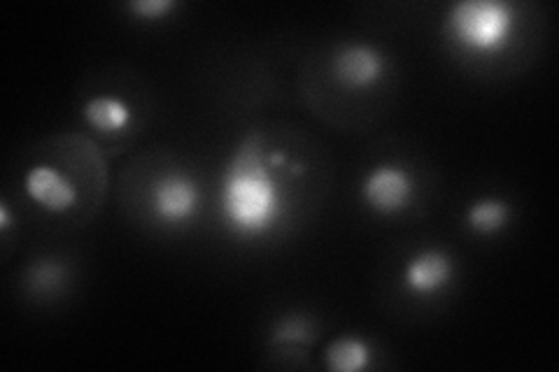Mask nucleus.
<instances>
[{"instance_id": "obj_13", "label": "nucleus", "mask_w": 559, "mask_h": 372, "mask_svg": "<svg viewBox=\"0 0 559 372\" xmlns=\"http://www.w3.org/2000/svg\"><path fill=\"white\" fill-rule=\"evenodd\" d=\"M178 8V0H133V3H127V10L131 14L147 22H159L164 16H170Z\"/></svg>"}, {"instance_id": "obj_2", "label": "nucleus", "mask_w": 559, "mask_h": 372, "mask_svg": "<svg viewBox=\"0 0 559 372\" xmlns=\"http://www.w3.org/2000/svg\"><path fill=\"white\" fill-rule=\"evenodd\" d=\"M515 14L501 0H460L445 14V31L460 47L476 55H495L509 45Z\"/></svg>"}, {"instance_id": "obj_7", "label": "nucleus", "mask_w": 559, "mask_h": 372, "mask_svg": "<svg viewBox=\"0 0 559 372\" xmlns=\"http://www.w3.org/2000/svg\"><path fill=\"white\" fill-rule=\"evenodd\" d=\"M28 199L51 215H61L75 205V189L51 166H33L24 177Z\"/></svg>"}, {"instance_id": "obj_14", "label": "nucleus", "mask_w": 559, "mask_h": 372, "mask_svg": "<svg viewBox=\"0 0 559 372\" xmlns=\"http://www.w3.org/2000/svg\"><path fill=\"white\" fill-rule=\"evenodd\" d=\"M12 228V215H10V207L5 203H0V233H8Z\"/></svg>"}, {"instance_id": "obj_6", "label": "nucleus", "mask_w": 559, "mask_h": 372, "mask_svg": "<svg viewBox=\"0 0 559 372\" xmlns=\"http://www.w3.org/2000/svg\"><path fill=\"white\" fill-rule=\"evenodd\" d=\"M454 277V261L443 250H423L408 259L404 268V287L413 296H431L445 289Z\"/></svg>"}, {"instance_id": "obj_3", "label": "nucleus", "mask_w": 559, "mask_h": 372, "mask_svg": "<svg viewBox=\"0 0 559 372\" xmlns=\"http://www.w3.org/2000/svg\"><path fill=\"white\" fill-rule=\"evenodd\" d=\"M359 193L376 215H399L413 203L415 177L404 166L382 164L364 177Z\"/></svg>"}, {"instance_id": "obj_12", "label": "nucleus", "mask_w": 559, "mask_h": 372, "mask_svg": "<svg viewBox=\"0 0 559 372\" xmlns=\"http://www.w3.org/2000/svg\"><path fill=\"white\" fill-rule=\"evenodd\" d=\"M314 340V331L304 316H285L273 328V345H308Z\"/></svg>"}, {"instance_id": "obj_11", "label": "nucleus", "mask_w": 559, "mask_h": 372, "mask_svg": "<svg viewBox=\"0 0 559 372\" xmlns=\"http://www.w3.org/2000/svg\"><path fill=\"white\" fill-rule=\"evenodd\" d=\"M66 279V263L59 259H35L26 271V281L35 293L59 291Z\"/></svg>"}, {"instance_id": "obj_9", "label": "nucleus", "mask_w": 559, "mask_h": 372, "mask_svg": "<svg viewBox=\"0 0 559 372\" xmlns=\"http://www.w3.org/2000/svg\"><path fill=\"white\" fill-rule=\"evenodd\" d=\"M513 209L503 199H478L466 209V226L478 236H495L511 224Z\"/></svg>"}, {"instance_id": "obj_4", "label": "nucleus", "mask_w": 559, "mask_h": 372, "mask_svg": "<svg viewBox=\"0 0 559 372\" xmlns=\"http://www.w3.org/2000/svg\"><path fill=\"white\" fill-rule=\"evenodd\" d=\"M201 203L199 184L185 172L162 177L152 189V209L164 224H185L197 215Z\"/></svg>"}, {"instance_id": "obj_8", "label": "nucleus", "mask_w": 559, "mask_h": 372, "mask_svg": "<svg viewBox=\"0 0 559 372\" xmlns=\"http://www.w3.org/2000/svg\"><path fill=\"white\" fill-rule=\"evenodd\" d=\"M82 117L98 133H115L131 123V108L117 96H96L84 103Z\"/></svg>"}, {"instance_id": "obj_1", "label": "nucleus", "mask_w": 559, "mask_h": 372, "mask_svg": "<svg viewBox=\"0 0 559 372\" xmlns=\"http://www.w3.org/2000/svg\"><path fill=\"white\" fill-rule=\"evenodd\" d=\"M219 205L226 226L240 238L264 236L283 217V193L264 156V137L250 133L222 172Z\"/></svg>"}, {"instance_id": "obj_5", "label": "nucleus", "mask_w": 559, "mask_h": 372, "mask_svg": "<svg viewBox=\"0 0 559 372\" xmlns=\"http://www.w3.org/2000/svg\"><path fill=\"white\" fill-rule=\"evenodd\" d=\"M334 77L347 88H369L382 80L388 59L369 43H347L334 55Z\"/></svg>"}, {"instance_id": "obj_10", "label": "nucleus", "mask_w": 559, "mask_h": 372, "mask_svg": "<svg viewBox=\"0 0 559 372\" xmlns=\"http://www.w3.org/2000/svg\"><path fill=\"white\" fill-rule=\"evenodd\" d=\"M324 363L334 372H359L371 365V347L357 335H347L326 347Z\"/></svg>"}]
</instances>
